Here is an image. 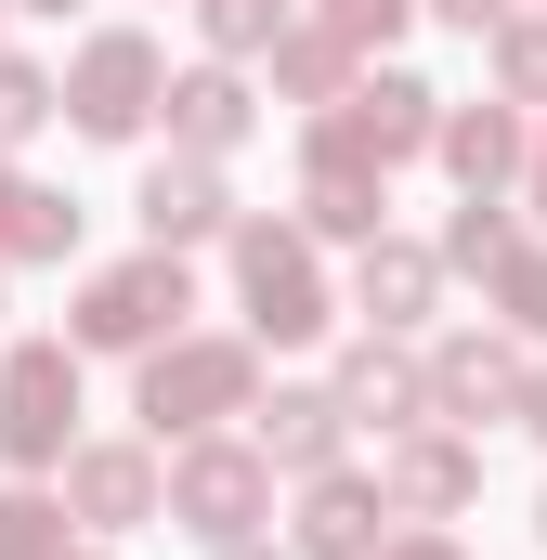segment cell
Here are the masks:
<instances>
[{
  "mask_svg": "<svg viewBox=\"0 0 547 560\" xmlns=\"http://www.w3.org/2000/svg\"><path fill=\"white\" fill-rule=\"evenodd\" d=\"M79 118H92V131H131V118H143V52H131V39L79 66Z\"/></svg>",
  "mask_w": 547,
  "mask_h": 560,
  "instance_id": "6da1fadb",
  "label": "cell"
},
{
  "mask_svg": "<svg viewBox=\"0 0 547 560\" xmlns=\"http://www.w3.org/2000/svg\"><path fill=\"white\" fill-rule=\"evenodd\" d=\"M156 313H183V275H118V287H92V339H143Z\"/></svg>",
  "mask_w": 547,
  "mask_h": 560,
  "instance_id": "7a4b0ae2",
  "label": "cell"
},
{
  "mask_svg": "<svg viewBox=\"0 0 547 560\" xmlns=\"http://www.w3.org/2000/svg\"><path fill=\"white\" fill-rule=\"evenodd\" d=\"M53 430H66V365H13V443L39 456Z\"/></svg>",
  "mask_w": 547,
  "mask_h": 560,
  "instance_id": "3957f363",
  "label": "cell"
},
{
  "mask_svg": "<svg viewBox=\"0 0 547 560\" xmlns=\"http://www.w3.org/2000/svg\"><path fill=\"white\" fill-rule=\"evenodd\" d=\"M248 287H261V313H274V326H313V287H300V261H287L274 235L248 248Z\"/></svg>",
  "mask_w": 547,
  "mask_h": 560,
  "instance_id": "277c9868",
  "label": "cell"
},
{
  "mask_svg": "<svg viewBox=\"0 0 547 560\" xmlns=\"http://www.w3.org/2000/svg\"><path fill=\"white\" fill-rule=\"evenodd\" d=\"M222 392H235V365H222V352H196V365H156V418H170V405H222Z\"/></svg>",
  "mask_w": 547,
  "mask_h": 560,
  "instance_id": "5b68a950",
  "label": "cell"
},
{
  "mask_svg": "<svg viewBox=\"0 0 547 560\" xmlns=\"http://www.w3.org/2000/svg\"><path fill=\"white\" fill-rule=\"evenodd\" d=\"M143 209H156V235H183V222H209V183H196V170H183V183H156V196H143Z\"/></svg>",
  "mask_w": 547,
  "mask_h": 560,
  "instance_id": "8992f818",
  "label": "cell"
},
{
  "mask_svg": "<svg viewBox=\"0 0 547 560\" xmlns=\"http://www.w3.org/2000/svg\"><path fill=\"white\" fill-rule=\"evenodd\" d=\"M26 118H39V79H13V66H0V131H26Z\"/></svg>",
  "mask_w": 547,
  "mask_h": 560,
  "instance_id": "52a82bcc",
  "label": "cell"
},
{
  "mask_svg": "<svg viewBox=\"0 0 547 560\" xmlns=\"http://www.w3.org/2000/svg\"><path fill=\"white\" fill-rule=\"evenodd\" d=\"M261 13L274 0H222V39H261Z\"/></svg>",
  "mask_w": 547,
  "mask_h": 560,
  "instance_id": "ba28073f",
  "label": "cell"
}]
</instances>
